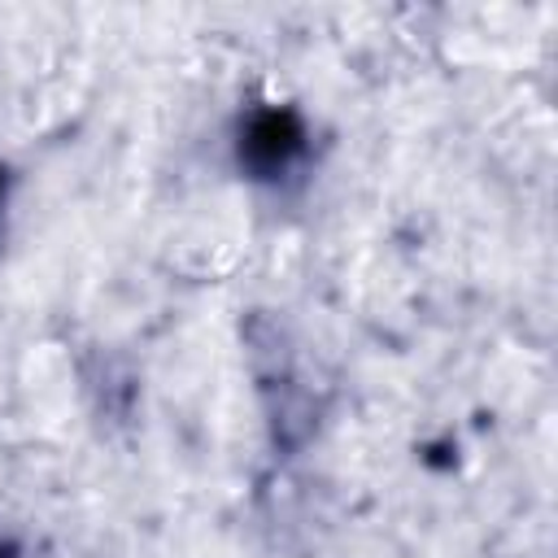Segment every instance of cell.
<instances>
[{
	"mask_svg": "<svg viewBox=\"0 0 558 558\" xmlns=\"http://www.w3.org/2000/svg\"><path fill=\"white\" fill-rule=\"evenodd\" d=\"M301 148V126L288 113H257L240 140V157L257 170V174H275L292 161V153Z\"/></svg>",
	"mask_w": 558,
	"mask_h": 558,
	"instance_id": "obj_1",
	"label": "cell"
}]
</instances>
